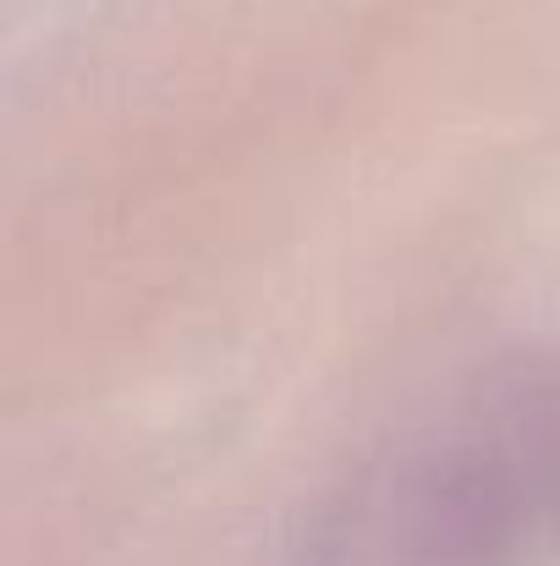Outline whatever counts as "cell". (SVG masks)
Listing matches in <instances>:
<instances>
[{
	"label": "cell",
	"instance_id": "cell-1",
	"mask_svg": "<svg viewBox=\"0 0 560 566\" xmlns=\"http://www.w3.org/2000/svg\"><path fill=\"white\" fill-rule=\"evenodd\" d=\"M560 528V369L489 379L358 473L325 566H495Z\"/></svg>",
	"mask_w": 560,
	"mask_h": 566
}]
</instances>
